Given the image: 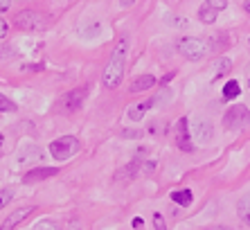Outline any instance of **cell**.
<instances>
[{"instance_id":"obj_14","label":"cell","mask_w":250,"mask_h":230,"mask_svg":"<svg viewBox=\"0 0 250 230\" xmlns=\"http://www.w3.org/2000/svg\"><path fill=\"white\" fill-rule=\"evenodd\" d=\"M237 212H239V219H241V221H244L246 226H250V192L239 199V203H237Z\"/></svg>"},{"instance_id":"obj_16","label":"cell","mask_w":250,"mask_h":230,"mask_svg":"<svg viewBox=\"0 0 250 230\" xmlns=\"http://www.w3.org/2000/svg\"><path fill=\"white\" fill-rule=\"evenodd\" d=\"M230 68H232V61L228 57H221L219 61L214 64V72H212V81H216L221 75H226V72H230Z\"/></svg>"},{"instance_id":"obj_2","label":"cell","mask_w":250,"mask_h":230,"mask_svg":"<svg viewBox=\"0 0 250 230\" xmlns=\"http://www.w3.org/2000/svg\"><path fill=\"white\" fill-rule=\"evenodd\" d=\"M176 47H178V52H181L185 59H189V61H201V59L208 54L205 41L198 39V36H183V39H178Z\"/></svg>"},{"instance_id":"obj_26","label":"cell","mask_w":250,"mask_h":230,"mask_svg":"<svg viewBox=\"0 0 250 230\" xmlns=\"http://www.w3.org/2000/svg\"><path fill=\"white\" fill-rule=\"evenodd\" d=\"M212 230H232V228H228V226H216V228H212Z\"/></svg>"},{"instance_id":"obj_6","label":"cell","mask_w":250,"mask_h":230,"mask_svg":"<svg viewBox=\"0 0 250 230\" xmlns=\"http://www.w3.org/2000/svg\"><path fill=\"white\" fill-rule=\"evenodd\" d=\"M14 25H16L18 29H25V32H36V29H41L45 23H43L41 14H36V12H29V9H25V12H21V14L16 16Z\"/></svg>"},{"instance_id":"obj_18","label":"cell","mask_w":250,"mask_h":230,"mask_svg":"<svg viewBox=\"0 0 250 230\" xmlns=\"http://www.w3.org/2000/svg\"><path fill=\"white\" fill-rule=\"evenodd\" d=\"M135 174H138V161H133L128 167L120 169V172H117V179H133Z\"/></svg>"},{"instance_id":"obj_11","label":"cell","mask_w":250,"mask_h":230,"mask_svg":"<svg viewBox=\"0 0 250 230\" xmlns=\"http://www.w3.org/2000/svg\"><path fill=\"white\" fill-rule=\"evenodd\" d=\"M32 212H34V207H29V206H27V207H21V210H16V212L9 214V217L2 221V230H14L18 224H21V221H23V219H27Z\"/></svg>"},{"instance_id":"obj_22","label":"cell","mask_w":250,"mask_h":230,"mask_svg":"<svg viewBox=\"0 0 250 230\" xmlns=\"http://www.w3.org/2000/svg\"><path fill=\"white\" fill-rule=\"evenodd\" d=\"M142 224H145V221H142V217H135L133 221H131V226H133V228H142Z\"/></svg>"},{"instance_id":"obj_8","label":"cell","mask_w":250,"mask_h":230,"mask_svg":"<svg viewBox=\"0 0 250 230\" xmlns=\"http://www.w3.org/2000/svg\"><path fill=\"white\" fill-rule=\"evenodd\" d=\"M176 144H178V149H183V151L194 149L192 133H189V120H187V117H181V120L176 122Z\"/></svg>"},{"instance_id":"obj_12","label":"cell","mask_w":250,"mask_h":230,"mask_svg":"<svg viewBox=\"0 0 250 230\" xmlns=\"http://www.w3.org/2000/svg\"><path fill=\"white\" fill-rule=\"evenodd\" d=\"M153 106V99H146V102H140V104H133L131 109H128V117L133 122H140L142 117L146 115V111Z\"/></svg>"},{"instance_id":"obj_20","label":"cell","mask_w":250,"mask_h":230,"mask_svg":"<svg viewBox=\"0 0 250 230\" xmlns=\"http://www.w3.org/2000/svg\"><path fill=\"white\" fill-rule=\"evenodd\" d=\"M0 109H2V111H16V104H14L9 97H5V95H2V97H0Z\"/></svg>"},{"instance_id":"obj_24","label":"cell","mask_w":250,"mask_h":230,"mask_svg":"<svg viewBox=\"0 0 250 230\" xmlns=\"http://www.w3.org/2000/svg\"><path fill=\"white\" fill-rule=\"evenodd\" d=\"M0 29H2V32H0V34L5 36V34H7V29H9V25H7V23H5V21H2V23H0Z\"/></svg>"},{"instance_id":"obj_15","label":"cell","mask_w":250,"mask_h":230,"mask_svg":"<svg viewBox=\"0 0 250 230\" xmlns=\"http://www.w3.org/2000/svg\"><path fill=\"white\" fill-rule=\"evenodd\" d=\"M171 201H174L176 206H181V207L192 206L194 192H192V190H176V192H171Z\"/></svg>"},{"instance_id":"obj_10","label":"cell","mask_w":250,"mask_h":230,"mask_svg":"<svg viewBox=\"0 0 250 230\" xmlns=\"http://www.w3.org/2000/svg\"><path fill=\"white\" fill-rule=\"evenodd\" d=\"M59 174L57 167H41V169H29L27 174L23 176V183H36V181H45L50 176Z\"/></svg>"},{"instance_id":"obj_25","label":"cell","mask_w":250,"mask_h":230,"mask_svg":"<svg viewBox=\"0 0 250 230\" xmlns=\"http://www.w3.org/2000/svg\"><path fill=\"white\" fill-rule=\"evenodd\" d=\"M244 9L250 14V0H244Z\"/></svg>"},{"instance_id":"obj_7","label":"cell","mask_w":250,"mask_h":230,"mask_svg":"<svg viewBox=\"0 0 250 230\" xmlns=\"http://www.w3.org/2000/svg\"><path fill=\"white\" fill-rule=\"evenodd\" d=\"M192 124V138H196L201 144H208L214 136V129H212V122H208L205 117H194Z\"/></svg>"},{"instance_id":"obj_5","label":"cell","mask_w":250,"mask_h":230,"mask_svg":"<svg viewBox=\"0 0 250 230\" xmlns=\"http://www.w3.org/2000/svg\"><path fill=\"white\" fill-rule=\"evenodd\" d=\"M226 7H228V0H205L203 5H201V9H198L201 23L212 25L216 21V16H219V12L226 9Z\"/></svg>"},{"instance_id":"obj_17","label":"cell","mask_w":250,"mask_h":230,"mask_svg":"<svg viewBox=\"0 0 250 230\" xmlns=\"http://www.w3.org/2000/svg\"><path fill=\"white\" fill-rule=\"evenodd\" d=\"M239 95H241V88H239V81H234V79H230L223 86V97L226 99H237Z\"/></svg>"},{"instance_id":"obj_13","label":"cell","mask_w":250,"mask_h":230,"mask_svg":"<svg viewBox=\"0 0 250 230\" xmlns=\"http://www.w3.org/2000/svg\"><path fill=\"white\" fill-rule=\"evenodd\" d=\"M151 86H156V79H153L151 75H142V77H135V79L131 81V88H128V91L140 92V91H149Z\"/></svg>"},{"instance_id":"obj_4","label":"cell","mask_w":250,"mask_h":230,"mask_svg":"<svg viewBox=\"0 0 250 230\" xmlns=\"http://www.w3.org/2000/svg\"><path fill=\"white\" fill-rule=\"evenodd\" d=\"M79 151V140L75 136H63V138H57L50 142V154L57 158V161H68Z\"/></svg>"},{"instance_id":"obj_19","label":"cell","mask_w":250,"mask_h":230,"mask_svg":"<svg viewBox=\"0 0 250 230\" xmlns=\"http://www.w3.org/2000/svg\"><path fill=\"white\" fill-rule=\"evenodd\" d=\"M34 230H59V226L54 221H50V219H45V221H39L34 226Z\"/></svg>"},{"instance_id":"obj_28","label":"cell","mask_w":250,"mask_h":230,"mask_svg":"<svg viewBox=\"0 0 250 230\" xmlns=\"http://www.w3.org/2000/svg\"><path fill=\"white\" fill-rule=\"evenodd\" d=\"M248 43H250V41H248Z\"/></svg>"},{"instance_id":"obj_1","label":"cell","mask_w":250,"mask_h":230,"mask_svg":"<svg viewBox=\"0 0 250 230\" xmlns=\"http://www.w3.org/2000/svg\"><path fill=\"white\" fill-rule=\"evenodd\" d=\"M126 52H128V39L117 41L115 50H113L111 59L104 68V75H102V81H104L106 88H117L122 84V77H124V64H126Z\"/></svg>"},{"instance_id":"obj_21","label":"cell","mask_w":250,"mask_h":230,"mask_svg":"<svg viewBox=\"0 0 250 230\" xmlns=\"http://www.w3.org/2000/svg\"><path fill=\"white\" fill-rule=\"evenodd\" d=\"M12 194H14V190H12V187H2V201H0V203H2V207H5L7 203H9V199H12Z\"/></svg>"},{"instance_id":"obj_23","label":"cell","mask_w":250,"mask_h":230,"mask_svg":"<svg viewBox=\"0 0 250 230\" xmlns=\"http://www.w3.org/2000/svg\"><path fill=\"white\" fill-rule=\"evenodd\" d=\"M0 9L7 12V9H9V0H0Z\"/></svg>"},{"instance_id":"obj_3","label":"cell","mask_w":250,"mask_h":230,"mask_svg":"<svg viewBox=\"0 0 250 230\" xmlns=\"http://www.w3.org/2000/svg\"><path fill=\"white\" fill-rule=\"evenodd\" d=\"M250 124V111L244 104H234L226 111L223 115V127L232 129V131H239V129H246Z\"/></svg>"},{"instance_id":"obj_27","label":"cell","mask_w":250,"mask_h":230,"mask_svg":"<svg viewBox=\"0 0 250 230\" xmlns=\"http://www.w3.org/2000/svg\"><path fill=\"white\" fill-rule=\"evenodd\" d=\"M70 230H79V228H70Z\"/></svg>"},{"instance_id":"obj_9","label":"cell","mask_w":250,"mask_h":230,"mask_svg":"<svg viewBox=\"0 0 250 230\" xmlns=\"http://www.w3.org/2000/svg\"><path fill=\"white\" fill-rule=\"evenodd\" d=\"M86 95H88V88L86 86L70 91L68 95L61 99V104H63V111H65V113H72V111L82 109V104H83V99H86Z\"/></svg>"}]
</instances>
